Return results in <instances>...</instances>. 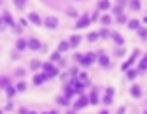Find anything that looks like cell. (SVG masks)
Returning <instances> with one entry per match:
<instances>
[{
    "label": "cell",
    "mask_w": 147,
    "mask_h": 114,
    "mask_svg": "<svg viewBox=\"0 0 147 114\" xmlns=\"http://www.w3.org/2000/svg\"><path fill=\"white\" fill-rule=\"evenodd\" d=\"M138 68H136V69H128V71H126V79H128V80H134L136 79V77H138Z\"/></svg>",
    "instance_id": "d4e9b609"
},
{
    "label": "cell",
    "mask_w": 147,
    "mask_h": 114,
    "mask_svg": "<svg viewBox=\"0 0 147 114\" xmlns=\"http://www.w3.org/2000/svg\"><path fill=\"white\" fill-rule=\"evenodd\" d=\"M98 9L100 11H109V9H111V2H109V0H100L98 2Z\"/></svg>",
    "instance_id": "2e32d148"
},
{
    "label": "cell",
    "mask_w": 147,
    "mask_h": 114,
    "mask_svg": "<svg viewBox=\"0 0 147 114\" xmlns=\"http://www.w3.org/2000/svg\"><path fill=\"white\" fill-rule=\"evenodd\" d=\"M2 25H8V26H15V21H13V17H11V13H8V11H4V15H2Z\"/></svg>",
    "instance_id": "4fadbf2b"
},
{
    "label": "cell",
    "mask_w": 147,
    "mask_h": 114,
    "mask_svg": "<svg viewBox=\"0 0 147 114\" xmlns=\"http://www.w3.org/2000/svg\"><path fill=\"white\" fill-rule=\"evenodd\" d=\"M128 2H130V0H117V4L123 6V8H125V6H128Z\"/></svg>",
    "instance_id": "7bdbcfd3"
},
{
    "label": "cell",
    "mask_w": 147,
    "mask_h": 114,
    "mask_svg": "<svg viewBox=\"0 0 147 114\" xmlns=\"http://www.w3.org/2000/svg\"><path fill=\"white\" fill-rule=\"evenodd\" d=\"M45 80H49L47 73H38V75H34V84H43Z\"/></svg>",
    "instance_id": "9a60e30c"
},
{
    "label": "cell",
    "mask_w": 147,
    "mask_h": 114,
    "mask_svg": "<svg viewBox=\"0 0 147 114\" xmlns=\"http://www.w3.org/2000/svg\"><path fill=\"white\" fill-rule=\"evenodd\" d=\"M15 88H17V92H25V90H26V82H25V80H19Z\"/></svg>",
    "instance_id": "d6a6232c"
},
{
    "label": "cell",
    "mask_w": 147,
    "mask_h": 114,
    "mask_svg": "<svg viewBox=\"0 0 147 114\" xmlns=\"http://www.w3.org/2000/svg\"><path fill=\"white\" fill-rule=\"evenodd\" d=\"M15 47H17V51L21 52V51H25V49H28V41H26V39H21V38H19V39H17V43H15Z\"/></svg>",
    "instance_id": "e0dca14e"
},
{
    "label": "cell",
    "mask_w": 147,
    "mask_h": 114,
    "mask_svg": "<svg viewBox=\"0 0 147 114\" xmlns=\"http://www.w3.org/2000/svg\"><path fill=\"white\" fill-rule=\"evenodd\" d=\"M43 25L47 26V28H57V26H59V19L53 17V15H51V17H45V19H43Z\"/></svg>",
    "instance_id": "30bf717a"
},
{
    "label": "cell",
    "mask_w": 147,
    "mask_h": 114,
    "mask_svg": "<svg viewBox=\"0 0 147 114\" xmlns=\"http://www.w3.org/2000/svg\"><path fill=\"white\" fill-rule=\"evenodd\" d=\"M89 103H91V99H89V97L87 95H79L78 97V101H76V105H74V110H81V109H85L87 105H89Z\"/></svg>",
    "instance_id": "5b68a950"
},
{
    "label": "cell",
    "mask_w": 147,
    "mask_h": 114,
    "mask_svg": "<svg viewBox=\"0 0 147 114\" xmlns=\"http://www.w3.org/2000/svg\"><path fill=\"white\" fill-rule=\"evenodd\" d=\"M68 99H70V97L61 95V97H57V103H59V105H62V107H66V105H68Z\"/></svg>",
    "instance_id": "1f68e13d"
},
{
    "label": "cell",
    "mask_w": 147,
    "mask_h": 114,
    "mask_svg": "<svg viewBox=\"0 0 147 114\" xmlns=\"http://www.w3.org/2000/svg\"><path fill=\"white\" fill-rule=\"evenodd\" d=\"M89 99H91L92 105H96V103H98V90H96V88H92V92H91V95H89Z\"/></svg>",
    "instance_id": "484cf974"
},
{
    "label": "cell",
    "mask_w": 147,
    "mask_h": 114,
    "mask_svg": "<svg viewBox=\"0 0 147 114\" xmlns=\"http://www.w3.org/2000/svg\"><path fill=\"white\" fill-rule=\"evenodd\" d=\"M123 9H125V8H123V6L115 4V6H113V8H111V11L115 13V17H117V15H121V13H125V11H123Z\"/></svg>",
    "instance_id": "f546056e"
},
{
    "label": "cell",
    "mask_w": 147,
    "mask_h": 114,
    "mask_svg": "<svg viewBox=\"0 0 147 114\" xmlns=\"http://www.w3.org/2000/svg\"><path fill=\"white\" fill-rule=\"evenodd\" d=\"M91 19H92V21H98V19H100V9H96L94 13H91Z\"/></svg>",
    "instance_id": "ab89813d"
},
{
    "label": "cell",
    "mask_w": 147,
    "mask_h": 114,
    "mask_svg": "<svg viewBox=\"0 0 147 114\" xmlns=\"http://www.w3.org/2000/svg\"><path fill=\"white\" fill-rule=\"evenodd\" d=\"M128 8L132 9V11H140V9H142V2H140V0H130Z\"/></svg>",
    "instance_id": "ac0fdd59"
},
{
    "label": "cell",
    "mask_w": 147,
    "mask_h": 114,
    "mask_svg": "<svg viewBox=\"0 0 147 114\" xmlns=\"http://www.w3.org/2000/svg\"><path fill=\"white\" fill-rule=\"evenodd\" d=\"M138 56H140V51L136 49V51L132 52V54H130V58H128V60H126V62H125V64L121 66V69H123V71H128V69H130V68H132V66L136 64V60H138Z\"/></svg>",
    "instance_id": "7a4b0ae2"
},
{
    "label": "cell",
    "mask_w": 147,
    "mask_h": 114,
    "mask_svg": "<svg viewBox=\"0 0 147 114\" xmlns=\"http://www.w3.org/2000/svg\"><path fill=\"white\" fill-rule=\"evenodd\" d=\"M8 86H9V79H8V77H0V88H8Z\"/></svg>",
    "instance_id": "4dcf8cb0"
},
{
    "label": "cell",
    "mask_w": 147,
    "mask_h": 114,
    "mask_svg": "<svg viewBox=\"0 0 147 114\" xmlns=\"http://www.w3.org/2000/svg\"><path fill=\"white\" fill-rule=\"evenodd\" d=\"M74 93H76V88H74V86L68 82V84L64 86V95H66V97H72Z\"/></svg>",
    "instance_id": "cb8c5ba5"
},
{
    "label": "cell",
    "mask_w": 147,
    "mask_h": 114,
    "mask_svg": "<svg viewBox=\"0 0 147 114\" xmlns=\"http://www.w3.org/2000/svg\"><path fill=\"white\" fill-rule=\"evenodd\" d=\"M28 21H30V23H32V25H36V26H40V25H43V19H42V17H40L38 13H34V11H32V13H28Z\"/></svg>",
    "instance_id": "7c38bea8"
},
{
    "label": "cell",
    "mask_w": 147,
    "mask_h": 114,
    "mask_svg": "<svg viewBox=\"0 0 147 114\" xmlns=\"http://www.w3.org/2000/svg\"><path fill=\"white\" fill-rule=\"evenodd\" d=\"M66 114H76V112H74V110H68V112H66Z\"/></svg>",
    "instance_id": "681fc988"
},
{
    "label": "cell",
    "mask_w": 147,
    "mask_h": 114,
    "mask_svg": "<svg viewBox=\"0 0 147 114\" xmlns=\"http://www.w3.org/2000/svg\"><path fill=\"white\" fill-rule=\"evenodd\" d=\"M143 25H147V15H145V17H143Z\"/></svg>",
    "instance_id": "c3c4849f"
},
{
    "label": "cell",
    "mask_w": 147,
    "mask_h": 114,
    "mask_svg": "<svg viewBox=\"0 0 147 114\" xmlns=\"http://www.w3.org/2000/svg\"><path fill=\"white\" fill-rule=\"evenodd\" d=\"M42 68H43V64L40 62V60H32V62H30V69H32V71H36V69H42Z\"/></svg>",
    "instance_id": "83f0119b"
},
{
    "label": "cell",
    "mask_w": 147,
    "mask_h": 114,
    "mask_svg": "<svg viewBox=\"0 0 147 114\" xmlns=\"http://www.w3.org/2000/svg\"><path fill=\"white\" fill-rule=\"evenodd\" d=\"M98 34H100V38H102V39H108V38H111V32H109L108 28H102V30L98 32Z\"/></svg>",
    "instance_id": "f1b7e54d"
},
{
    "label": "cell",
    "mask_w": 147,
    "mask_h": 114,
    "mask_svg": "<svg viewBox=\"0 0 147 114\" xmlns=\"http://www.w3.org/2000/svg\"><path fill=\"white\" fill-rule=\"evenodd\" d=\"M100 38V34H98V32H91V34H89V36H87V39H89V41H96V39H98Z\"/></svg>",
    "instance_id": "836d02e7"
},
{
    "label": "cell",
    "mask_w": 147,
    "mask_h": 114,
    "mask_svg": "<svg viewBox=\"0 0 147 114\" xmlns=\"http://www.w3.org/2000/svg\"><path fill=\"white\" fill-rule=\"evenodd\" d=\"M79 80L85 82V84H89V75H87V73H79Z\"/></svg>",
    "instance_id": "74e56055"
},
{
    "label": "cell",
    "mask_w": 147,
    "mask_h": 114,
    "mask_svg": "<svg viewBox=\"0 0 147 114\" xmlns=\"http://www.w3.org/2000/svg\"><path fill=\"white\" fill-rule=\"evenodd\" d=\"M98 114H109V112H108V110H106V109H104V110H100V112H98Z\"/></svg>",
    "instance_id": "7dc6e473"
},
{
    "label": "cell",
    "mask_w": 147,
    "mask_h": 114,
    "mask_svg": "<svg viewBox=\"0 0 147 114\" xmlns=\"http://www.w3.org/2000/svg\"><path fill=\"white\" fill-rule=\"evenodd\" d=\"M42 43H40V39H36V38H30L28 39V49H32V51H42Z\"/></svg>",
    "instance_id": "8fae6325"
},
{
    "label": "cell",
    "mask_w": 147,
    "mask_h": 114,
    "mask_svg": "<svg viewBox=\"0 0 147 114\" xmlns=\"http://www.w3.org/2000/svg\"><path fill=\"white\" fill-rule=\"evenodd\" d=\"M66 13H68L70 17H79V15H78V11H76L74 8H68V9H66Z\"/></svg>",
    "instance_id": "f35d334b"
},
{
    "label": "cell",
    "mask_w": 147,
    "mask_h": 114,
    "mask_svg": "<svg viewBox=\"0 0 147 114\" xmlns=\"http://www.w3.org/2000/svg\"><path fill=\"white\" fill-rule=\"evenodd\" d=\"M138 71H140V73H145V71H147V52L142 56V60H140V64H138Z\"/></svg>",
    "instance_id": "5bb4252c"
},
{
    "label": "cell",
    "mask_w": 147,
    "mask_h": 114,
    "mask_svg": "<svg viewBox=\"0 0 147 114\" xmlns=\"http://www.w3.org/2000/svg\"><path fill=\"white\" fill-rule=\"evenodd\" d=\"M61 52H59V51H57V52H53V54H51V62H61Z\"/></svg>",
    "instance_id": "8d00e7d4"
},
{
    "label": "cell",
    "mask_w": 147,
    "mask_h": 114,
    "mask_svg": "<svg viewBox=\"0 0 147 114\" xmlns=\"http://www.w3.org/2000/svg\"><path fill=\"white\" fill-rule=\"evenodd\" d=\"M125 54V47H119V49H115V56H123Z\"/></svg>",
    "instance_id": "60d3db41"
},
{
    "label": "cell",
    "mask_w": 147,
    "mask_h": 114,
    "mask_svg": "<svg viewBox=\"0 0 147 114\" xmlns=\"http://www.w3.org/2000/svg\"><path fill=\"white\" fill-rule=\"evenodd\" d=\"M113 93H115V90H113L111 86H109V88H106V95H104V99H102V103H104V105H111Z\"/></svg>",
    "instance_id": "52a82bcc"
},
{
    "label": "cell",
    "mask_w": 147,
    "mask_h": 114,
    "mask_svg": "<svg viewBox=\"0 0 147 114\" xmlns=\"http://www.w3.org/2000/svg\"><path fill=\"white\" fill-rule=\"evenodd\" d=\"M42 114H59L57 110H51V112H42Z\"/></svg>",
    "instance_id": "bcb514c9"
},
{
    "label": "cell",
    "mask_w": 147,
    "mask_h": 114,
    "mask_svg": "<svg viewBox=\"0 0 147 114\" xmlns=\"http://www.w3.org/2000/svg\"><path fill=\"white\" fill-rule=\"evenodd\" d=\"M15 75H17V77H25V69H23V68L15 69Z\"/></svg>",
    "instance_id": "b9f144b4"
},
{
    "label": "cell",
    "mask_w": 147,
    "mask_h": 114,
    "mask_svg": "<svg viewBox=\"0 0 147 114\" xmlns=\"http://www.w3.org/2000/svg\"><path fill=\"white\" fill-rule=\"evenodd\" d=\"M143 114H147V109H145V112H143Z\"/></svg>",
    "instance_id": "816d5d0a"
},
{
    "label": "cell",
    "mask_w": 147,
    "mask_h": 114,
    "mask_svg": "<svg viewBox=\"0 0 147 114\" xmlns=\"http://www.w3.org/2000/svg\"><path fill=\"white\" fill-rule=\"evenodd\" d=\"M13 4H15V8L23 9V8H25V4H26V0H13Z\"/></svg>",
    "instance_id": "d590c367"
},
{
    "label": "cell",
    "mask_w": 147,
    "mask_h": 114,
    "mask_svg": "<svg viewBox=\"0 0 147 114\" xmlns=\"http://www.w3.org/2000/svg\"><path fill=\"white\" fill-rule=\"evenodd\" d=\"M111 39L117 47H125V38H123L119 32H111Z\"/></svg>",
    "instance_id": "9c48e42d"
},
{
    "label": "cell",
    "mask_w": 147,
    "mask_h": 114,
    "mask_svg": "<svg viewBox=\"0 0 147 114\" xmlns=\"http://www.w3.org/2000/svg\"><path fill=\"white\" fill-rule=\"evenodd\" d=\"M68 41H70V45H72V49H74V47H79V43H81V36H78V34H74L72 38L68 39Z\"/></svg>",
    "instance_id": "ffe728a7"
},
{
    "label": "cell",
    "mask_w": 147,
    "mask_h": 114,
    "mask_svg": "<svg viewBox=\"0 0 147 114\" xmlns=\"http://www.w3.org/2000/svg\"><path fill=\"white\" fill-rule=\"evenodd\" d=\"M125 112H126V109H125V107H121V109L117 110V114H125Z\"/></svg>",
    "instance_id": "ee69618b"
},
{
    "label": "cell",
    "mask_w": 147,
    "mask_h": 114,
    "mask_svg": "<svg viewBox=\"0 0 147 114\" xmlns=\"http://www.w3.org/2000/svg\"><path fill=\"white\" fill-rule=\"evenodd\" d=\"M92 23V19H91V15H89V13H85V15H81V17L78 19V21H76V28H87V26L91 25Z\"/></svg>",
    "instance_id": "277c9868"
},
{
    "label": "cell",
    "mask_w": 147,
    "mask_h": 114,
    "mask_svg": "<svg viewBox=\"0 0 147 114\" xmlns=\"http://www.w3.org/2000/svg\"><path fill=\"white\" fill-rule=\"evenodd\" d=\"M115 21H117V23H119V25H126V23H128V21H130V19H128V17H126L125 13H121V15H117V17H115Z\"/></svg>",
    "instance_id": "4316f807"
},
{
    "label": "cell",
    "mask_w": 147,
    "mask_h": 114,
    "mask_svg": "<svg viewBox=\"0 0 147 114\" xmlns=\"http://www.w3.org/2000/svg\"><path fill=\"white\" fill-rule=\"evenodd\" d=\"M126 26H128L130 30H138L142 25H140V21H138V19H130V21L126 23Z\"/></svg>",
    "instance_id": "603a6c76"
},
{
    "label": "cell",
    "mask_w": 147,
    "mask_h": 114,
    "mask_svg": "<svg viewBox=\"0 0 147 114\" xmlns=\"http://www.w3.org/2000/svg\"><path fill=\"white\" fill-rule=\"evenodd\" d=\"M6 93H8V97H13L15 93H17V88H13V86H8V88H6Z\"/></svg>",
    "instance_id": "e575fe53"
},
{
    "label": "cell",
    "mask_w": 147,
    "mask_h": 114,
    "mask_svg": "<svg viewBox=\"0 0 147 114\" xmlns=\"http://www.w3.org/2000/svg\"><path fill=\"white\" fill-rule=\"evenodd\" d=\"M68 49H72L70 41H61V43H59V47H57V51H59V52H66Z\"/></svg>",
    "instance_id": "d6986e66"
},
{
    "label": "cell",
    "mask_w": 147,
    "mask_h": 114,
    "mask_svg": "<svg viewBox=\"0 0 147 114\" xmlns=\"http://www.w3.org/2000/svg\"><path fill=\"white\" fill-rule=\"evenodd\" d=\"M19 114H28V110L26 109H19Z\"/></svg>",
    "instance_id": "f6af8a7d"
},
{
    "label": "cell",
    "mask_w": 147,
    "mask_h": 114,
    "mask_svg": "<svg viewBox=\"0 0 147 114\" xmlns=\"http://www.w3.org/2000/svg\"><path fill=\"white\" fill-rule=\"evenodd\" d=\"M98 64H100L104 69L111 68V60H109V56L106 54V52H98Z\"/></svg>",
    "instance_id": "8992f818"
},
{
    "label": "cell",
    "mask_w": 147,
    "mask_h": 114,
    "mask_svg": "<svg viewBox=\"0 0 147 114\" xmlns=\"http://www.w3.org/2000/svg\"><path fill=\"white\" fill-rule=\"evenodd\" d=\"M43 73H47V77H49V79H53V77H57V75H59V68H57V66H55V64H51V62H49V64H43Z\"/></svg>",
    "instance_id": "3957f363"
},
{
    "label": "cell",
    "mask_w": 147,
    "mask_h": 114,
    "mask_svg": "<svg viewBox=\"0 0 147 114\" xmlns=\"http://www.w3.org/2000/svg\"><path fill=\"white\" fill-rule=\"evenodd\" d=\"M136 34L140 36V39H142V41H147V28H145V26H140V28L136 30Z\"/></svg>",
    "instance_id": "7402d4cb"
},
{
    "label": "cell",
    "mask_w": 147,
    "mask_h": 114,
    "mask_svg": "<svg viewBox=\"0 0 147 114\" xmlns=\"http://www.w3.org/2000/svg\"><path fill=\"white\" fill-rule=\"evenodd\" d=\"M0 114H2V110H0Z\"/></svg>",
    "instance_id": "f5cc1de1"
},
{
    "label": "cell",
    "mask_w": 147,
    "mask_h": 114,
    "mask_svg": "<svg viewBox=\"0 0 147 114\" xmlns=\"http://www.w3.org/2000/svg\"><path fill=\"white\" fill-rule=\"evenodd\" d=\"M100 23H102L104 26H109L113 23V17L109 15V13H106V15H102V17H100Z\"/></svg>",
    "instance_id": "44dd1931"
},
{
    "label": "cell",
    "mask_w": 147,
    "mask_h": 114,
    "mask_svg": "<svg viewBox=\"0 0 147 114\" xmlns=\"http://www.w3.org/2000/svg\"><path fill=\"white\" fill-rule=\"evenodd\" d=\"M130 95L134 97V99H140V97L143 95V90L140 84H132V88H130Z\"/></svg>",
    "instance_id": "ba28073f"
},
{
    "label": "cell",
    "mask_w": 147,
    "mask_h": 114,
    "mask_svg": "<svg viewBox=\"0 0 147 114\" xmlns=\"http://www.w3.org/2000/svg\"><path fill=\"white\" fill-rule=\"evenodd\" d=\"M28 114H38V112H28Z\"/></svg>",
    "instance_id": "f907efd6"
},
{
    "label": "cell",
    "mask_w": 147,
    "mask_h": 114,
    "mask_svg": "<svg viewBox=\"0 0 147 114\" xmlns=\"http://www.w3.org/2000/svg\"><path fill=\"white\" fill-rule=\"evenodd\" d=\"M94 62H98V54H94V52H87V54H83L81 60H79V64H81L83 68H89V66H92Z\"/></svg>",
    "instance_id": "6da1fadb"
}]
</instances>
